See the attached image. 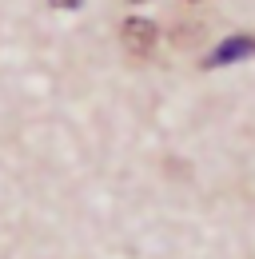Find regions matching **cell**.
<instances>
[{"label": "cell", "mask_w": 255, "mask_h": 259, "mask_svg": "<svg viewBox=\"0 0 255 259\" xmlns=\"http://www.w3.org/2000/svg\"><path fill=\"white\" fill-rule=\"evenodd\" d=\"M243 56H255V36H231V40H223L220 48L207 56V68L231 64V60H243Z\"/></svg>", "instance_id": "obj_1"}, {"label": "cell", "mask_w": 255, "mask_h": 259, "mask_svg": "<svg viewBox=\"0 0 255 259\" xmlns=\"http://www.w3.org/2000/svg\"><path fill=\"white\" fill-rule=\"evenodd\" d=\"M156 40H159V28L152 24V20L132 16V20L124 24V44H128V48H136V52H148Z\"/></svg>", "instance_id": "obj_2"}, {"label": "cell", "mask_w": 255, "mask_h": 259, "mask_svg": "<svg viewBox=\"0 0 255 259\" xmlns=\"http://www.w3.org/2000/svg\"><path fill=\"white\" fill-rule=\"evenodd\" d=\"M48 4H52V8H68V12H72V8H80L84 0H48Z\"/></svg>", "instance_id": "obj_3"}, {"label": "cell", "mask_w": 255, "mask_h": 259, "mask_svg": "<svg viewBox=\"0 0 255 259\" xmlns=\"http://www.w3.org/2000/svg\"><path fill=\"white\" fill-rule=\"evenodd\" d=\"M136 4H140V0H136Z\"/></svg>", "instance_id": "obj_4"}]
</instances>
